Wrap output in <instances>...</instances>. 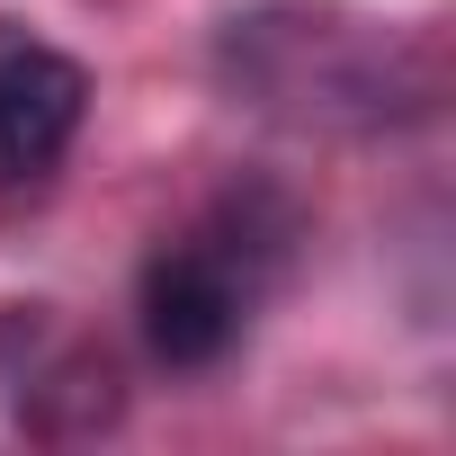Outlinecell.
<instances>
[{"label":"cell","instance_id":"1","mask_svg":"<svg viewBox=\"0 0 456 456\" xmlns=\"http://www.w3.org/2000/svg\"><path fill=\"white\" fill-rule=\"evenodd\" d=\"M287 242H296V215L278 197H224L215 215H197L179 242H161L143 260V287H134V314H143V349L161 367H215L233 358V340L251 331L269 278L287 269Z\"/></svg>","mask_w":456,"mask_h":456},{"label":"cell","instance_id":"2","mask_svg":"<svg viewBox=\"0 0 456 456\" xmlns=\"http://www.w3.org/2000/svg\"><path fill=\"white\" fill-rule=\"evenodd\" d=\"M90 117V72L37 37H0V197H28L63 170Z\"/></svg>","mask_w":456,"mask_h":456}]
</instances>
